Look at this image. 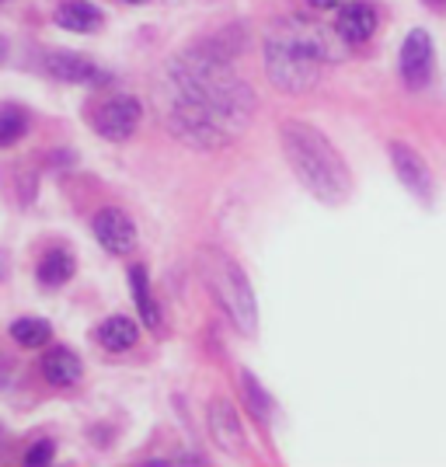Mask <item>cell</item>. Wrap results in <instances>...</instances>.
I'll list each match as a JSON object with an SVG mask.
<instances>
[{
	"mask_svg": "<svg viewBox=\"0 0 446 467\" xmlns=\"http://www.w3.org/2000/svg\"><path fill=\"white\" fill-rule=\"evenodd\" d=\"M53 453H57V447H53L49 440H39L36 447H28V453H25V464H32V467L49 464V461H53Z\"/></svg>",
	"mask_w": 446,
	"mask_h": 467,
	"instance_id": "44dd1931",
	"label": "cell"
},
{
	"mask_svg": "<svg viewBox=\"0 0 446 467\" xmlns=\"http://www.w3.org/2000/svg\"><path fill=\"white\" fill-rule=\"evenodd\" d=\"M346 46L349 42L331 28H321L304 18H283L272 25L262 53H265V70L272 84L283 95H300L321 80L325 63H338L346 57Z\"/></svg>",
	"mask_w": 446,
	"mask_h": 467,
	"instance_id": "7a4b0ae2",
	"label": "cell"
},
{
	"mask_svg": "<svg viewBox=\"0 0 446 467\" xmlns=\"http://www.w3.org/2000/svg\"><path fill=\"white\" fill-rule=\"evenodd\" d=\"M11 338L21 342L25 349H42V346L53 338V328H49V321H42V317H18V321L11 325Z\"/></svg>",
	"mask_w": 446,
	"mask_h": 467,
	"instance_id": "ac0fdd59",
	"label": "cell"
},
{
	"mask_svg": "<svg viewBox=\"0 0 446 467\" xmlns=\"http://www.w3.org/2000/svg\"><path fill=\"white\" fill-rule=\"evenodd\" d=\"M70 275H74V254L63 252V248H53L49 254H42L39 262V283L42 286H63V283H70Z\"/></svg>",
	"mask_w": 446,
	"mask_h": 467,
	"instance_id": "2e32d148",
	"label": "cell"
},
{
	"mask_svg": "<svg viewBox=\"0 0 446 467\" xmlns=\"http://www.w3.org/2000/svg\"><path fill=\"white\" fill-rule=\"evenodd\" d=\"M95 237L98 244L105 248L109 254H130L136 248V241H140V234H136V223L130 216L116 210V206H109V210H98L95 216Z\"/></svg>",
	"mask_w": 446,
	"mask_h": 467,
	"instance_id": "30bf717a",
	"label": "cell"
},
{
	"mask_svg": "<svg viewBox=\"0 0 446 467\" xmlns=\"http://www.w3.org/2000/svg\"><path fill=\"white\" fill-rule=\"evenodd\" d=\"M136 338H140V325H136L133 317H126V314H112V317L101 321V328H98V342L109 352L133 349Z\"/></svg>",
	"mask_w": 446,
	"mask_h": 467,
	"instance_id": "9a60e30c",
	"label": "cell"
},
{
	"mask_svg": "<svg viewBox=\"0 0 446 467\" xmlns=\"http://www.w3.org/2000/svg\"><path fill=\"white\" fill-rule=\"evenodd\" d=\"M432 36L426 28H411L405 36V46H401V80H405L411 91L426 88L432 80Z\"/></svg>",
	"mask_w": 446,
	"mask_h": 467,
	"instance_id": "ba28073f",
	"label": "cell"
},
{
	"mask_svg": "<svg viewBox=\"0 0 446 467\" xmlns=\"http://www.w3.org/2000/svg\"><path fill=\"white\" fill-rule=\"evenodd\" d=\"M279 143H283V154L286 164L296 175V182L307 189V192L325 202V206H342L352 195V171L349 164L342 161V154L335 150L321 130H314L311 122H300L290 119L279 126Z\"/></svg>",
	"mask_w": 446,
	"mask_h": 467,
	"instance_id": "3957f363",
	"label": "cell"
},
{
	"mask_svg": "<svg viewBox=\"0 0 446 467\" xmlns=\"http://www.w3.org/2000/svg\"><path fill=\"white\" fill-rule=\"evenodd\" d=\"M42 377L53 384V388H74L80 377H84V363L74 349L57 346L42 356Z\"/></svg>",
	"mask_w": 446,
	"mask_h": 467,
	"instance_id": "4fadbf2b",
	"label": "cell"
},
{
	"mask_svg": "<svg viewBox=\"0 0 446 467\" xmlns=\"http://www.w3.org/2000/svg\"><path fill=\"white\" fill-rule=\"evenodd\" d=\"M388 154H390V164H394L398 178H401V185H405L419 202H429V199H432V171H429L426 157L419 154L415 147L401 143V140L390 143Z\"/></svg>",
	"mask_w": 446,
	"mask_h": 467,
	"instance_id": "52a82bcc",
	"label": "cell"
},
{
	"mask_svg": "<svg viewBox=\"0 0 446 467\" xmlns=\"http://www.w3.org/2000/svg\"><path fill=\"white\" fill-rule=\"evenodd\" d=\"M7 269H11V258H7V252H0V283L7 279Z\"/></svg>",
	"mask_w": 446,
	"mask_h": 467,
	"instance_id": "603a6c76",
	"label": "cell"
},
{
	"mask_svg": "<svg viewBox=\"0 0 446 467\" xmlns=\"http://www.w3.org/2000/svg\"><path fill=\"white\" fill-rule=\"evenodd\" d=\"M101 21H105V15L98 11L95 4H88V0H63L57 7V25L63 32L91 36V32L101 28Z\"/></svg>",
	"mask_w": 446,
	"mask_h": 467,
	"instance_id": "5bb4252c",
	"label": "cell"
},
{
	"mask_svg": "<svg viewBox=\"0 0 446 467\" xmlns=\"http://www.w3.org/2000/svg\"><path fill=\"white\" fill-rule=\"evenodd\" d=\"M25 133H28V116L21 109H15V105H4L0 109V150L15 147Z\"/></svg>",
	"mask_w": 446,
	"mask_h": 467,
	"instance_id": "ffe728a7",
	"label": "cell"
},
{
	"mask_svg": "<svg viewBox=\"0 0 446 467\" xmlns=\"http://www.w3.org/2000/svg\"><path fill=\"white\" fill-rule=\"evenodd\" d=\"M126 4H150V0H126Z\"/></svg>",
	"mask_w": 446,
	"mask_h": 467,
	"instance_id": "484cf974",
	"label": "cell"
},
{
	"mask_svg": "<svg viewBox=\"0 0 446 467\" xmlns=\"http://www.w3.org/2000/svg\"><path fill=\"white\" fill-rule=\"evenodd\" d=\"M195 265H199L206 290L213 293V300L231 317L233 328L241 335H254V328H258V304H254V290L244 269L220 248H199Z\"/></svg>",
	"mask_w": 446,
	"mask_h": 467,
	"instance_id": "277c9868",
	"label": "cell"
},
{
	"mask_svg": "<svg viewBox=\"0 0 446 467\" xmlns=\"http://www.w3.org/2000/svg\"><path fill=\"white\" fill-rule=\"evenodd\" d=\"M130 283H133V296H136V307H140V317H143V325L157 328V325H161V311H157L154 293H150V283H147V273H143V265H133V269H130Z\"/></svg>",
	"mask_w": 446,
	"mask_h": 467,
	"instance_id": "e0dca14e",
	"label": "cell"
},
{
	"mask_svg": "<svg viewBox=\"0 0 446 467\" xmlns=\"http://www.w3.org/2000/svg\"><path fill=\"white\" fill-rule=\"evenodd\" d=\"M429 7H432V4H436V7H446V0H426Z\"/></svg>",
	"mask_w": 446,
	"mask_h": 467,
	"instance_id": "d4e9b609",
	"label": "cell"
},
{
	"mask_svg": "<svg viewBox=\"0 0 446 467\" xmlns=\"http://www.w3.org/2000/svg\"><path fill=\"white\" fill-rule=\"evenodd\" d=\"M346 0H311V7H317V11H331V7H342Z\"/></svg>",
	"mask_w": 446,
	"mask_h": 467,
	"instance_id": "7402d4cb",
	"label": "cell"
},
{
	"mask_svg": "<svg viewBox=\"0 0 446 467\" xmlns=\"http://www.w3.org/2000/svg\"><path fill=\"white\" fill-rule=\"evenodd\" d=\"M168 130H171V137L195 150H220L233 140V133L220 119L192 101H182V98H168Z\"/></svg>",
	"mask_w": 446,
	"mask_h": 467,
	"instance_id": "5b68a950",
	"label": "cell"
},
{
	"mask_svg": "<svg viewBox=\"0 0 446 467\" xmlns=\"http://www.w3.org/2000/svg\"><path fill=\"white\" fill-rule=\"evenodd\" d=\"M241 390H244V405L252 409V415L258 422H269L272 419V398L262 390V384L254 380L252 370H241Z\"/></svg>",
	"mask_w": 446,
	"mask_h": 467,
	"instance_id": "d6986e66",
	"label": "cell"
},
{
	"mask_svg": "<svg viewBox=\"0 0 446 467\" xmlns=\"http://www.w3.org/2000/svg\"><path fill=\"white\" fill-rule=\"evenodd\" d=\"M42 70L53 80H63V84H84V88L109 84V74L88 57H80V53H49L42 59Z\"/></svg>",
	"mask_w": 446,
	"mask_h": 467,
	"instance_id": "9c48e42d",
	"label": "cell"
},
{
	"mask_svg": "<svg viewBox=\"0 0 446 467\" xmlns=\"http://www.w3.org/2000/svg\"><path fill=\"white\" fill-rule=\"evenodd\" d=\"M140 119H143V105H140L133 95H119V98H109V101L98 109L95 130H98V137L109 140V143H126V140L136 133Z\"/></svg>",
	"mask_w": 446,
	"mask_h": 467,
	"instance_id": "8992f818",
	"label": "cell"
},
{
	"mask_svg": "<svg viewBox=\"0 0 446 467\" xmlns=\"http://www.w3.org/2000/svg\"><path fill=\"white\" fill-rule=\"evenodd\" d=\"M164 80H168V98H182V101L206 109L233 137L252 122V84L233 74L231 59L216 46H199V49H185V53L171 57L164 67Z\"/></svg>",
	"mask_w": 446,
	"mask_h": 467,
	"instance_id": "6da1fadb",
	"label": "cell"
},
{
	"mask_svg": "<svg viewBox=\"0 0 446 467\" xmlns=\"http://www.w3.org/2000/svg\"><path fill=\"white\" fill-rule=\"evenodd\" d=\"M210 432H213V443L223 453H241L244 450V429L237 419V409L231 401H213L210 405Z\"/></svg>",
	"mask_w": 446,
	"mask_h": 467,
	"instance_id": "8fae6325",
	"label": "cell"
},
{
	"mask_svg": "<svg viewBox=\"0 0 446 467\" xmlns=\"http://www.w3.org/2000/svg\"><path fill=\"white\" fill-rule=\"evenodd\" d=\"M335 32L349 42V46L367 42L369 36L377 32V11H373V4H367V0H349V4H342Z\"/></svg>",
	"mask_w": 446,
	"mask_h": 467,
	"instance_id": "7c38bea8",
	"label": "cell"
},
{
	"mask_svg": "<svg viewBox=\"0 0 446 467\" xmlns=\"http://www.w3.org/2000/svg\"><path fill=\"white\" fill-rule=\"evenodd\" d=\"M0 4H4V0H0Z\"/></svg>",
	"mask_w": 446,
	"mask_h": 467,
	"instance_id": "4316f807",
	"label": "cell"
},
{
	"mask_svg": "<svg viewBox=\"0 0 446 467\" xmlns=\"http://www.w3.org/2000/svg\"><path fill=\"white\" fill-rule=\"evenodd\" d=\"M4 59H7V42L0 39V63H4Z\"/></svg>",
	"mask_w": 446,
	"mask_h": 467,
	"instance_id": "cb8c5ba5",
	"label": "cell"
}]
</instances>
